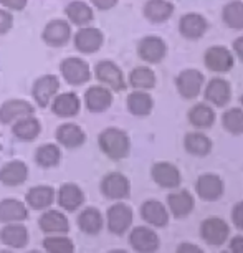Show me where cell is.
<instances>
[{
	"label": "cell",
	"mask_w": 243,
	"mask_h": 253,
	"mask_svg": "<svg viewBox=\"0 0 243 253\" xmlns=\"http://www.w3.org/2000/svg\"><path fill=\"white\" fill-rule=\"evenodd\" d=\"M99 149L103 151L104 156H108L113 161H121L129 156L131 151V141L126 131L119 127H106L99 132L98 136Z\"/></svg>",
	"instance_id": "cell-1"
},
{
	"label": "cell",
	"mask_w": 243,
	"mask_h": 253,
	"mask_svg": "<svg viewBox=\"0 0 243 253\" xmlns=\"http://www.w3.org/2000/svg\"><path fill=\"white\" fill-rule=\"evenodd\" d=\"M60 75L71 86H81L91 80V66L80 56H68L60 63Z\"/></svg>",
	"instance_id": "cell-2"
},
{
	"label": "cell",
	"mask_w": 243,
	"mask_h": 253,
	"mask_svg": "<svg viewBox=\"0 0 243 253\" xmlns=\"http://www.w3.org/2000/svg\"><path fill=\"white\" fill-rule=\"evenodd\" d=\"M60 93V78L56 75L46 73L41 75L33 81L32 86V98L37 106L48 108L51 99Z\"/></svg>",
	"instance_id": "cell-3"
},
{
	"label": "cell",
	"mask_w": 243,
	"mask_h": 253,
	"mask_svg": "<svg viewBox=\"0 0 243 253\" xmlns=\"http://www.w3.org/2000/svg\"><path fill=\"white\" fill-rule=\"evenodd\" d=\"M94 76L103 86L109 88L114 93L124 91L126 89V80L122 75L121 68L111 60H101L94 66Z\"/></svg>",
	"instance_id": "cell-4"
},
{
	"label": "cell",
	"mask_w": 243,
	"mask_h": 253,
	"mask_svg": "<svg viewBox=\"0 0 243 253\" xmlns=\"http://www.w3.org/2000/svg\"><path fill=\"white\" fill-rule=\"evenodd\" d=\"M71 37H73L71 23L65 18H53V20L46 22L43 32H41V40L48 46H53V48L68 45Z\"/></svg>",
	"instance_id": "cell-5"
},
{
	"label": "cell",
	"mask_w": 243,
	"mask_h": 253,
	"mask_svg": "<svg viewBox=\"0 0 243 253\" xmlns=\"http://www.w3.org/2000/svg\"><path fill=\"white\" fill-rule=\"evenodd\" d=\"M73 45L75 48L83 55H93L96 51L101 50L104 43V35L103 32L96 27H80L78 32L73 37Z\"/></svg>",
	"instance_id": "cell-6"
},
{
	"label": "cell",
	"mask_w": 243,
	"mask_h": 253,
	"mask_svg": "<svg viewBox=\"0 0 243 253\" xmlns=\"http://www.w3.org/2000/svg\"><path fill=\"white\" fill-rule=\"evenodd\" d=\"M101 192L104 197L111 200H122L129 197L131 184L124 174L121 172H109L101 180Z\"/></svg>",
	"instance_id": "cell-7"
},
{
	"label": "cell",
	"mask_w": 243,
	"mask_h": 253,
	"mask_svg": "<svg viewBox=\"0 0 243 253\" xmlns=\"http://www.w3.org/2000/svg\"><path fill=\"white\" fill-rule=\"evenodd\" d=\"M55 137L58 146L65 149H78L86 142V132L76 123H63L56 127Z\"/></svg>",
	"instance_id": "cell-8"
},
{
	"label": "cell",
	"mask_w": 243,
	"mask_h": 253,
	"mask_svg": "<svg viewBox=\"0 0 243 253\" xmlns=\"http://www.w3.org/2000/svg\"><path fill=\"white\" fill-rule=\"evenodd\" d=\"M35 113V106L22 98H10L2 103L0 106V123L2 124H13L23 116Z\"/></svg>",
	"instance_id": "cell-9"
},
{
	"label": "cell",
	"mask_w": 243,
	"mask_h": 253,
	"mask_svg": "<svg viewBox=\"0 0 243 253\" xmlns=\"http://www.w3.org/2000/svg\"><path fill=\"white\" fill-rule=\"evenodd\" d=\"M167 53V45L159 37H144L137 45V55L146 63L156 65L161 63Z\"/></svg>",
	"instance_id": "cell-10"
},
{
	"label": "cell",
	"mask_w": 243,
	"mask_h": 253,
	"mask_svg": "<svg viewBox=\"0 0 243 253\" xmlns=\"http://www.w3.org/2000/svg\"><path fill=\"white\" fill-rule=\"evenodd\" d=\"M50 108H51V113L58 118H63V119L75 118L81 109V99L78 94L73 91L58 93L51 99Z\"/></svg>",
	"instance_id": "cell-11"
},
{
	"label": "cell",
	"mask_w": 243,
	"mask_h": 253,
	"mask_svg": "<svg viewBox=\"0 0 243 253\" xmlns=\"http://www.w3.org/2000/svg\"><path fill=\"white\" fill-rule=\"evenodd\" d=\"M132 223V210L126 204H114L108 210V228L114 235H122Z\"/></svg>",
	"instance_id": "cell-12"
},
{
	"label": "cell",
	"mask_w": 243,
	"mask_h": 253,
	"mask_svg": "<svg viewBox=\"0 0 243 253\" xmlns=\"http://www.w3.org/2000/svg\"><path fill=\"white\" fill-rule=\"evenodd\" d=\"M56 202L66 212H75L84 204V192L75 182H65L60 185L56 194Z\"/></svg>",
	"instance_id": "cell-13"
},
{
	"label": "cell",
	"mask_w": 243,
	"mask_h": 253,
	"mask_svg": "<svg viewBox=\"0 0 243 253\" xmlns=\"http://www.w3.org/2000/svg\"><path fill=\"white\" fill-rule=\"evenodd\" d=\"M175 84H177V91L182 98H197L203 86V75L199 70H185L177 76Z\"/></svg>",
	"instance_id": "cell-14"
},
{
	"label": "cell",
	"mask_w": 243,
	"mask_h": 253,
	"mask_svg": "<svg viewBox=\"0 0 243 253\" xmlns=\"http://www.w3.org/2000/svg\"><path fill=\"white\" fill-rule=\"evenodd\" d=\"M83 98L84 106L91 113H104L113 104V91L106 86H89Z\"/></svg>",
	"instance_id": "cell-15"
},
{
	"label": "cell",
	"mask_w": 243,
	"mask_h": 253,
	"mask_svg": "<svg viewBox=\"0 0 243 253\" xmlns=\"http://www.w3.org/2000/svg\"><path fill=\"white\" fill-rule=\"evenodd\" d=\"M203 63L210 71L215 73H227L233 66V55L225 46H212L203 55Z\"/></svg>",
	"instance_id": "cell-16"
},
{
	"label": "cell",
	"mask_w": 243,
	"mask_h": 253,
	"mask_svg": "<svg viewBox=\"0 0 243 253\" xmlns=\"http://www.w3.org/2000/svg\"><path fill=\"white\" fill-rule=\"evenodd\" d=\"M40 132H41V123L35 114L23 116L12 124V134L22 142L35 141L40 136Z\"/></svg>",
	"instance_id": "cell-17"
},
{
	"label": "cell",
	"mask_w": 243,
	"mask_h": 253,
	"mask_svg": "<svg viewBox=\"0 0 243 253\" xmlns=\"http://www.w3.org/2000/svg\"><path fill=\"white\" fill-rule=\"evenodd\" d=\"M65 17L71 25L86 27L94 20V10L83 0H71L65 7Z\"/></svg>",
	"instance_id": "cell-18"
},
{
	"label": "cell",
	"mask_w": 243,
	"mask_h": 253,
	"mask_svg": "<svg viewBox=\"0 0 243 253\" xmlns=\"http://www.w3.org/2000/svg\"><path fill=\"white\" fill-rule=\"evenodd\" d=\"M151 174L156 184L164 189H177L180 185V172L170 162H157L152 166Z\"/></svg>",
	"instance_id": "cell-19"
},
{
	"label": "cell",
	"mask_w": 243,
	"mask_h": 253,
	"mask_svg": "<svg viewBox=\"0 0 243 253\" xmlns=\"http://www.w3.org/2000/svg\"><path fill=\"white\" fill-rule=\"evenodd\" d=\"M28 179V166L20 159L7 162L0 169V182L7 187H18Z\"/></svg>",
	"instance_id": "cell-20"
},
{
	"label": "cell",
	"mask_w": 243,
	"mask_h": 253,
	"mask_svg": "<svg viewBox=\"0 0 243 253\" xmlns=\"http://www.w3.org/2000/svg\"><path fill=\"white\" fill-rule=\"evenodd\" d=\"M129 242L137 253H154L159 248V237L147 227H137L131 232Z\"/></svg>",
	"instance_id": "cell-21"
},
{
	"label": "cell",
	"mask_w": 243,
	"mask_h": 253,
	"mask_svg": "<svg viewBox=\"0 0 243 253\" xmlns=\"http://www.w3.org/2000/svg\"><path fill=\"white\" fill-rule=\"evenodd\" d=\"M25 218H28L27 204H23L18 199L0 200V222L13 223V222H23Z\"/></svg>",
	"instance_id": "cell-22"
},
{
	"label": "cell",
	"mask_w": 243,
	"mask_h": 253,
	"mask_svg": "<svg viewBox=\"0 0 243 253\" xmlns=\"http://www.w3.org/2000/svg\"><path fill=\"white\" fill-rule=\"evenodd\" d=\"M38 225L45 233H53V235H63L70 230L68 218L58 210H46L38 220Z\"/></svg>",
	"instance_id": "cell-23"
},
{
	"label": "cell",
	"mask_w": 243,
	"mask_h": 253,
	"mask_svg": "<svg viewBox=\"0 0 243 253\" xmlns=\"http://www.w3.org/2000/svg\"><path fill=\"white\" fill-rule=\"evenodd\" d=\"M202 238L210 245H222L228 237V225L220 218H207L202 223Z\"/></svg>",
	"instance_id": "cell-24"
},
{
	"label": "cell",
	"mask_w": 243,
	"mask_h": 253,
	"mask_svg": "<svg viewBox=\"0 0 243 253\" xmlns=\"http://www.w3.org/2000/svg\"><path fill=\"white\" fill-rule=\"evenodd\" d=\"M195 189L203 200L212 202V200L220 199V195L223 194V182L215 174H203L199 177Z\"/></svg>",
	"instance_id": "cell-25"
},
{
	"label": "cell",
	"mask_w": 243,
	"mask_h": 253,
	"mask_svg": "<svg viewBox=\"0 0 243 253\" xmlns=\"http://www.w3.org/2000/svg\"><path fill=\"white\" fill-rule=\"evenodd\" d=\"M28 238L30 235H28L27 227L22 225L20 222L7 223L0 232V240L12 248H23L28 243Z\"/></svg>",
	"instance_id": "cell-26"
},
{
	"label": "cell",
	"mask_w": 243,
	"mask_h": 253,
	"mask_svg": "<svg viewBox=\"0 0 243 253\" xmlns=\"http://www.w3.org/2000/svg\"><path fill=\"white\" fill-rule=\"evenodd\" d=\"M207 20L203 18L200 13H187L180 18L179 23V30L185 38L190 40H197L207 32Z\"/></svg>",
	"instance_id": "cell-27"
},
{
	"label": "cell",
	"mask_w": 243,
	"mask_h": 253,
	"mask_svg": "<svg viewBox=\"0 0 243 253\" xmlns=\"http://www.w3.org/2000/svg\"><path fill=\"white\" fill-rule=\"evenodd\" d=\"M27 204L33 210L48 209L55 200V190L50 185H35L27 192Z\"/></svg>",
	"instance_id": "cell-28"
},
{
	"label": "cell",
	"mask_w": 243,
	"mask_h": 253,
	"mask_svg": "<svg viewBox=\"0 0 243 253\" xmlns=\"http://www.w3.org/2000/svg\"><path fill=\"white\" fill-rule=\"evenodd\" d=\"M232 89L228 81L222 78H213L205 88V99L208 103L215 104V106H225L230 101Z\"/></svg>",
	"instance_id": "cell-29"
},
{
	"label": "cell",
	"mask_w": 243,
	"mask_h": 253,
	"mask_svg": "<svg viewBox=\"0 0 243 253\" xmlns=\"http://www.w3.org/2000/svg\"><path fill=\"white\" fill-rule=\"evenodd\" d=\"M174 13V5L169 0H147L144 5V17L152 23L165 22Z\"/></svg>",
	"instance_id": "cell-30"
},
{
	"label": "cell",
	"mask_w": 243,
	"mask_h": 253,
	"mask_svg": "<svg viewBox=\"0 0 243 253\" xmlns=\"http://www.w3.org/2000/svg\"><path fill=\"white\" fill-rule=\"evenodd\" d=\"M141 213L142 218L154 227H164L169 222L167 210H165V207L161 202H157V200H147V202L142 204Z\"/></svg>",
	"instance_id": "cell-31"
},
{
	"label": "cell",
	"mask_w": 243,
	"mask_h": 253,
	"mask_svg": "<svg viewBox=\"0 0 243 253\" xmlns=\"http://www.w3.org/2000/svg\"><path fill=\"white\" fill-rule=\"evenodd\" d=\"M78 227L81 232L88 233V235H96L103 228L101 212L94 207H86L84 210H81V213L78 215Z\"/></svg>",
	"instance_id": "cell-32"
},
{
	"label": "cell",
	"mask_w": 243,
	"mask_h": 253,
	"mask_svg": "<svg viewBox=\"0 0 243 253\" xmlns=\"http://www.w3.org/2000/svg\"><path fill=\"white\" fill-rule=\"evenodd\" d=\"M61 161V149L58 144H53V142H46V144H41L38 149L35 151V162L43 169H51V167H56Z\"/></svg>",
	"instance_id": "cell-33"
},
{
	"label": "cell",
	"mask_w": 243,
	"mask_h": 253,
	"mask_svg": "<svg viewBox=\"0 0 243 253\" xmlns=\"http://www.w3.org/2000/svg\"><path fill=\"white\" fill-rule=\"evenodd\" d=\"M152 108H154V101H152L151 94L142 89H136L127 96V109L134 116H147L151 114Z\"/></svg>",
	"instance_id": "cell-34"
},
{
	"label": "cell",
	"mask_w": 243,
	"mask_h": 253,
	"mask_svg": "<svg viewBox=\"0 0 243 253\" xmlns=\"http://www.w3.org/2000/svg\"><path fill=\"white\" fill-rule=\"evenodd\" d=\"M167 204L170 212L175 217H185L194 210V197L187 190H180V192H174L167 197Z\"/></svg>",
	"instance_id": "cell-35"
},
{
	"label": "cell",
	"mask_w": 243,
	"mask_h": 253,
	"mask_svg": "<svg viewBox=\"0 0 243 253\" xmlns=\"http://www.w3.org/2000/svg\"><path fill=\"white\" fill-rule=\"evenodd\" d=\"M185 149L189 154L203 157L212 151V141L202 132H189L185 136Z\"/></svg>",
	"instance_id": "cell-36"
},
{
	"label": "cell",
	"mask_w": 243,
	"mask_h": 253,
	"mask_svg": "<svg viewBox=\"0 0 243 253\" xmlns=\"http://www.w3.org/2000/svg\"><path fill=\"white\" fill-rule=\"evenodd\" d=\"M129 84L134 89H152L156 86V75L149 66H136L129 75Z\"/></svg>",
	"instance_id": "cell-37"
},
{
	"label": "cell",
	"mask_w": 243,
	"mask_h": 253,
	"mask_svg": "<svg viewBox=\"0 0 243 253\" xmlns=\"http://www.w3.org/2000/svg\"><path fill=\"white\" fill-rule=\"evenodd\" d=\"M189 121L197 127H210L215 121V113L210 106L203 103L195 104L189 111Z\"/></svg>",
	"instance_id": "cell-38"
},
{
	"label": "cell",
	"mask_w": 243,
	"mask_h": 253,
	"mask_svg": "<svg viewBox=\"0 0 243 253\" xmlns=\"http://www.w3.org/2000/svg\"><path fill=\"white\" fill-rule=\"evenodd\" d=\"M222 17H223V22L230 28H235V30L243 28V2L233 0V2L227 3L225 8H223Z\"/></svg>",
	"instance_id": "cell-39"
},
{
	"label": "cell",
	"mask_w": 243,
	"mask_h": 253,
	"mask_svg": "<svg viewBox=\"0 0 243 253\" xmlns=\"http://www.w3.org/2000/svg\"><path fill=\"white\" fill-rule=\"evenodd\" d=\"M43 248L46 253H73L75 245L68 237L51 235L43 240Z\"/></svg>",
	"instance_id": "cell-40"
},
{
	"label": "cell",
	"mask_w": 243,
	"mask_h": 253,
	"mask_svg": "<svg viewBox=\"0 0 243 253\" xmlns=\"http://www.w3.org/2000/svg\"><path fill=\"white\" fill-rule=\"evenodd\" d=\"M223 127L232 134H243V109L233 108L225 111L222 118Z\"/></svg>",
	"instance_id": "cell-41"
},
{
	"label": "cell",
	"mask_w": 243,
	"mask_h": 253,
	"mask_svg": "<svg viewBox=\"0 0 243 253\" xmlns=\"http://www.w3.org/2000/svg\"><path fill=\"white\" fill-rule=\"evenodd\" d=\"M13 28V12L7 8H0V37L7 35Z\"/></svg>",
	"instance_id": "cell-42"
},
{
	"label": "cell",
	"mask_w": 243,
	"mask_h": 253,
	"mask_svg": "<svg viewBox=\"0 0 243 253\" xmlns=\"http://www.w3.org/2000/svg\"><path fill=\"white\" fill-rule=\"evenodd\" d=\"M0 5L10 12H22L28 5V0H0Z\"/></svg>",
	"instance_id": "cell-43"
},
{
	"label": "cell",
	"mask_w": 243,
	"mask_h": 253,
	"mask_svg": "<svg viewBox=\"0 0 243 253\" xmlns=\"http://www.w3.org/2000/svg\"><path fill=\"white\" fill-rule=\"evenodd\" d=\"M89 3H91L94 8H98V10L104 12V10H111L118 3V0H89Z\"/></svg>",
	"instance_id": "cell-44"
},
{
	"label": "cell",
	"mask_w": 243,
	"mask_h": 253,
	"mask_svg": "<svg viewBox=\"0 0 243 253\" xmlns=\"http://www.w3.org/2000/svg\"><path fill=\"white\" fill-rule=\"evenodd\" d=\"M232 215H233V222H235V225L243 230V202L237 204V207L233 209Z\"/></svg>",
	"instance_id": "cell-45"
},
{
	"label": "cell",
	"mask_w": 243,
	"mask_h": 253,
	"mask_svg": "<svg viewBox=\"0 0 243 253\" xmlns=\"http://www.w3.org/2000/svg\"><path fill=\"white\" fill-rule=\"evenodd\" d=\"M177 253H203L197 245H192V243H182L177 248Z\"/></svg>",
	"instance_id": "cell-46"
},
{
	"label": "cell",
	"mask_w": 243,
	"mask_h": 253,
	"mask_svg": "<svg viewBox=\"0 0 243 253\" xmlns=\"http://www.w3.org/2000/svg\"><path fill=\"white\" fill-rule=\"evenodd\" d=\"M232 253H243V237H235L230 243Z\"/></svg>",
	"instance_id": "cell-47"
},
{
	"label": "cell",
	"mask_w": 243,
	"mask_h": 253,
	"mask_svg": "<svg viewBox=\"0 0 243 253\" xmlns=\"http://www.w3.org/2000/svg\"><path fill=\"white\" fill-rule=\"evenodd\" d=\"M233 50H235L237 56L243 61V37H238L235 42H233Z\"/></svg>",
	"instance_id": "cell-48"
},
{
	"label": "cell",
	"mask_w": 243,
	"mask_h": 253,
	"mask_svg": "<svg viewBox=\"0 0 243 253\" xmlns=\"http://www.w3.org/2000/svg\"><path fill=\"white\" fill-rule=\"evenodd\" d=\"M108 253H127L124 250H111V252H108Z\"/></svg>",
	"instance_id": "cell-49"
},
{
	"label": "cell",
	"mask_w": 243,
	"mask_h": 253,
	"mask_svg": "<svg viewBox=\"0 0 243 253\" xmlns=\"http://www.w3.org/2000/svg\"><path fill=\"white\" fill-rule=\"evenodd\" d=\"M0 253H12V252H10V250H2Z\"/></svg>",
	"instance_id": "cell-50"
},
{
	"label": "cell",
	"mask_w": 243,
	"mask_h": 253,
	"mask_svg": "<svg viewBox=\"0 0 243 253\" xmlns=\"http://www.w3.org/2000/svg\"><path fill=\"white\" fill-rule=\"evenodd\" d=\"M28 253H41V252H38V250H32V252H28Z\"/></svg>",
	"instance_id": "cell-51"
},
{
	"label": "cell",
	"mask_w": 243,
	"mask_h": 253,
	"mask_svg": "<svg viewBox=\"0 0 243 253\" xmlns=\"http://www.w3.org/2000/svg\"><path fill=\"white\" fill-rule=\"evenodd\" d=\"M240 101H242V106H243V96H242V99H240Z\"/></svg>",
	"instance_id": "cell-52"
}]
</instances>
